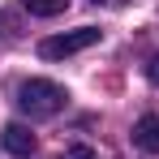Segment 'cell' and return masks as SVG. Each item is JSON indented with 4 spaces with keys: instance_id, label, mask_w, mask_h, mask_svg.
Returning <instances> with one entry per match:
<instances>
[{
    "instance_id": "cell-6",
    "label": "cell",
    "mask_w": 159,
    "mask_h": 159,
    "mask_svg": "<svg viewBox=\"0 0 159 159\" xmlns=\"http://www.w3.org/2000/svg\"><path fill=\"white\" fill-rule=\"evenodd\" d=\"M146 78H151V82H155V86H159V56H155V60H151V65H146Z\"/></svg>"
},
{
    "instance_id": "cell-1",
    "label": "cell",
    "mask_w": 159,
    "mask_h": 159,
    "mask_svg": "<svg viewBox=\"0 0 159 159\" xmlns=\"http://www.w3.org/2000/svg\"><path fill=\"white\" fill-rule=\"evenodd\" d=\"M65 103H69V90H65L60 82H48V78H26L22 86H17V107L26 112L30 120H48V116H56Z\"/></svg>"
},
{
    "instance_id": "cell-9",
    "label": "cell",
    "mask_w": 159,
    "mask_h": 159,
    "mask_svg": "<svg viewBox=\"0 0 159 159\" xmlns=\"http://www.w3.org/2000/svg\"><path fill=\"white\" fill-rule=\"evenodd\" d=\"M0 26H4V17H0Z\"/></svg>"
},
{
    "instance_id": "cell-7",
    "label": "cell",
    "mask_w": 159,
    "mask_h": 159,
    "mask_svg": "<svg viewBox=\"0 0 159 159\" xmlns=\"http://www.w3.org/2000/svg\"><path fill=\"white\" fill-rule=\"evenodd\" d=\"M69 159H90V151H86V146H73V151H69Z\"/></svg>"
},
{
    "instance_id": "cell-8",
    "label": "cell",
    "mask_w": 159,
    "mask_h": 159,
    "mask_svg": "<svg viewBox=\"0 0 159 159\" xmlns=\"http://www.w3.org/2000/svg\"><path fill=\"white\" fill-rule=\"evenodd\" d=\"M95 4H129V0H95Z\"/></svg>"
},
{
    "instance_id": "cell-5",
    "label": "cell",
    "mask_w": 159,
    "mask_h": 159,
    "mask_svg": "<svg viewBox=\"0 0 159 159\" xmlns=\"http://www.w3.org/2000/svg\"><path fill=\"white\" fill-rule=\"evenodd\" d=\"M34 17H56V13H65L69 9V0H22Z\"/></svg>"
},
{
    "instance_id": "cell-2",
    "label": "cell",
    "mask_w": 159,
    "mask_h": 159,
    "mask_svg": "<svg viewBox=\"0 0 159 159\" xmlns=\"http://www.w3.org/2000/svg\"><path fill=\"white\" fill-rule=\"evenodd\" d=\"M90 43H99V30H95V26H78V30H65V34L43 39V43H39V56H43V60H60V56L86 52Z\"/></svg>"
},
{
    "instance_id": "cell-3",
    "label": "cell",
    "mask_w": 159,
    "mask_h": 159,
    "mask_svg": "<svg viewBox=\"0 0 159 159\" xmlns=\"http://www.w3.org/2000/svg\"><path fill=\"white\" fill-rule=\"evenodd\" d=\"M0 142H4L9 155H34V133L26 125H4L0 129Z\"/></svg>"
},
{
    "instance_id": "cell-4",
    "label": "cell",
    "mask_w": 159,
    "mask_h": 159,
    "mask_svg": "<svg viewBox=\"0 0 159 159\" xmlns=\"http://www.w3.org/2000/svg\"><path fill=\"white\" fill-rule=\"evenodd\" d=\"M133 146L146 155H159V116H142L133 125Z\"/></svg>"
}]
</instances>
